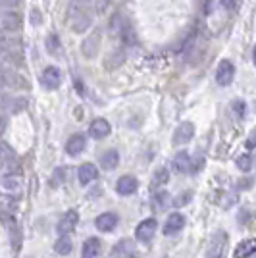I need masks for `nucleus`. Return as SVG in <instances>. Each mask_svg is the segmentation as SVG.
Masks as SVG:
<instances>
[{
  "label": "nucleus",
  "mask_w": 256,
  "mask_h": 258,
  "mask_svg": "<svg viewBox=\"0 0 256 258\" xmlns=\"http://www.w3.org/2000/svg\"><path fill=\"white\" fill-rule=\"evenodd\" d=\"M22 27V16L14 10H4L0 12V31L4 33H14L20 31Z\"/></svg>",
  "instance_id": "obj_3"
},
{
  "label": "nucleus",
  "mask_w": 256,
  "mask_h": 258,
  "mask_svg": "<svg viewBox=\"0 0 256 258\" xmlns=\"http://www.w3.org/2000/svg\"><path fill=\"white\" fill-rule=\"evenodd\" d=\"M41 20H43V16L39 14V10H33L31 12V23H33V25H39V23H41Z\"/></svg>",
  "instance_id": "obj_36"
},
{
  "label": "nucleus",
  "mask_w": 256,
  "mask_h": 258,
  "mask_svg": "<svg viewBox=\"0 0 256 258\" xmlns=\"http://www.w3.org/2000/svg\"><path fill=\"white\" fill-rule=\"evenodd\" d=\"M183 226H185V218H183V214L173 212V214L168 216V220H166V224H164V233H166V235H173V233L181 231Z\"/></svg>",
  "instance_id": "obj_17"
},
{
  "label": "nucleus",
  "mask_w": 256,
  "mask_h": 258,
  "mask_svg": "<svg viewBox=\"0 0 256 258\" xmlns=\"http://www.w3.org/2000/svg\"><path fill=\"white\" fill-rule=\"evenodd\" d=\"M256 250V239H248V241H243L239 247L235 248V258H246L250 252Z\"/></svg>",
  "instance_id": "obj_25"
},
{
  "label": "nucleus",
  "mask_w": 256,
  "mask_h": 258,
  "mask_svg": "<svg viewBox=\"0 0 256 258\" xmlns=\"http://www.w3.org/2000/svg\"><path fill=\"white\" fill-rule=\"evenodd\" d=\"M233 77H235L233 64H231L229 60H222L220 66H218V72H216V81H218V85H222V87L231 85Z\"/></svg>",
  "instance_id": "obj_9"
},
{
  "label": "nucleus",
  "mask_w": 256,
  "mask_h": 258,
  "mask_svg": "<svg viewBox=\"0 0 256 258\" xmlns=\"http://www.w3.org/2000/svg\"><path fill=\"white\" fill-rule=\"evenodd\" d=\"M93 4H95V14H104L114 4V0H93Z\"/></svg>",
  "instance_id": "obj_30"
},
{
  "label": "nucleus",
  "mask_w": 256,
  "mask_h": 258,
  "mask_svg": "<svg viewBox=\"0 0 256 258\" xmlns=\"http://www.w3.org/2000/svg\"><path fill=\"white\" fill-rule=\"evenodd\" d=\"M85 145H87V139L83 133H75L72 135L68 143H66V152L70 154V156H77V154H81V152L85 151Z\"/></svg>",
  "instance_id": "obj_13"
},
{
  "label": "nucleus",
  "mask_w": 256,
  "mask_h": 258,
  "mask_svg": "<svg viewBox=\"0 0 256 258\" xmlns=\"http://www.w3.org/2000/svg\"><path fill=\"white\" fill-rule=\"evenodd\" d=\"M114 258H133L135 256V243L131 239H121L116 247L112 248Z\"/></svg>",
  "instance_id": "obj_14"
},
{
  "label": "nucleus",
  "mask_w": 256,
  "mask_h": 258,
  "mask_svg": "<svg viewBox=\"0 0 256 258\" xmlns=\"http://www.w3.org/2000/svg\"><path fill=\"white\" fill-rule=\"evenodd\" d=\"M246 258H256V250H254V252H250V254H248Z\"/></svg>",
  "instance_id": "obj_43"
},
{
  "label": "nucleus",
  "mask_w": 256,
  "mask_h": 258,
  "mask_svg": "<svg viewBox=\"0 0 256 258\" xmlns=\"http://www.w3.org/2000/svg\"><path fill=\"white\" fill-rule=\"evenodd\" d=\"M77 222H79V214H77V210H68L64 216H62V220L58 222V233L60 235H68V233H72L77 226Z\"/></svg>",
  "instance_id": "obj_11"
},
{
  "label": "nucleus",
  "mask_w": 256,
  "mask_h": 258,
  "mask_svg": "<svg viewBox=\"0 0 256 258\" xmlns=\"http://www.w3.org/2000/svg\"><path fill=\"white\" fill-rule=\"evenodd\" d=\"M222 4H224V8H233V0H222Z\"/></svg>",
  "instance_id": "obj_42"
},
{
  "label": "nucleus",
  "mask_w": 256,
  "mask_h": 258,
  "mask_svg": "<svg viewBox=\"0 0 256 258\" xmlns=\"http://www.w3.org/2000/svg\"><path fill=\"white\" fill-rule=\"evenodd\" d=\"M170 206V193L166 191H158L152 197V208L154 210H166Z\"/></svg>",
  "instance_id": "obj_27"
},
{
  "label": "nucleus",
  "mask_w": 256,
  "mask_h": 258,
  "mask_svg": "<svg viewBox=\"0 0 256 258\" xmlns=\"http://www.w3.org/2000/svg\"><path fill=\"white\" fill-rule=\"evenodd\" d=\"M248 216H250V212H248V208H245V210H243V214H239V222H241V224H245L246 220H248Z\"/></svg>",
  "instance_id": "obj_40"
},
{
  "label": "nucleus",
  "mask_w": 256,
  "mask_h": 258,
  "mask_svg": "<svg viewBox=\"0 0 256 258\" xmlns=\"http://www.w3.org/2000/svg\"><path fill=\"white\" fill-rule=\"evenodd\" d=\"M156 229H158V222L154 218H147V220H143L139 226H137L135 237H137V241H141V243H149V241H152Z\"/></svg>",
  "instance_id": "obj_5"
},
{
  "label": "nucleus",
  "mask_w": 256,
  "mask_h": 258,
  "mask_svg": "<svg viewBox=\"0 0 256 258\" xmlns=\"http://www.w3.org/2000/svg\"><path fill=\"white\" fill-rule=\"evenodd\" d=\"M252 60H254V64H256V48H254V54H252Z\"/></svg>",
  "instance_id": "obj_44"
},
{
  "label": "nucleus",
  "mask_w": 256,
  "mask_h": 258,
  "mask_svg": "<svg viewBox=\"0 0 256 258\" xmlns=\"http://www.w3.org/2000/svg\"><path fill=\"white\" fill-rule=\"evenodd\" d=\"M77 177H79V183L81 185H89V183H93L98 177V170H96L95 164H83V166H79V170H77Z\"/></svg>",
  "instance_id": "obj_18"
},
{
  "label": "nucleus",
  "mask_w": 256,
  "mask_h": 258,
  "mask_svg": "<svg viewBox=\"0 0 256 258\" xmlns=\"http://www.w3.org/2000/svg\"><path fill=\"white\" fill-rule=\"evenodd\" d=\"M18 4H20V0H0V6H4V8H14Z\"/></svg>",
  "instance_id": "obj_37"
},
{
  "label": "nucleus",
  "mask_w": 256,
  "mask_h": 258,
  "mask_svg": "<svg viewBox=\"0 0 256 258\" xmlns=\"http://www.w3.org/2000/svg\"><path fill=\"white\" fill-rule=\"evenodd\" d=\"M231 110L235 112L237 118H243L246 112V104L243 102V100H233V102H231Z\"/></svg>",
  "instance_id": "obj_32"
},
{
  "label": "nucleus",
  "mask_w": 256,
  "mask_h": 258,
  "mask_svg": "<svg viewBox=\"0 0 256 258\" xmlns=\"http://www.w3.org/2000/svg\"><path fill=\"white\" fill-rule=\"evenodd\" d=\"M6 77H4V74H2V72H0V91H4V89H6Z\"/></svg>",
  "instance_id": "obj_41"
},
{
  "label": "nucleus",
  "mask_w": 256,
  "mask_h": 258,
  "mask_svg": "<svg viewBox=\"0 0 256 258\" xmlns=\"http://www.w3.org/2000/svg\"><path fill=\"white\" fill-rule=\"evenodd\" d=\"M168 179H170V172H168L166 168H158V170L154 172V175H152V179H150V191L162 189V187L168 183Z\"/></svg>",
  "instance_id": "obj_23"
},
{
  "label": "nucleus",
  "mask_w": 256,
  "mask_h": 258,
  "mask_svg": "<svg viewBox=\"0 0 256 258\" xmlns=\"http://www.w3.org/2000/svg\"><path fill=\"white\" fill-rule=\"evenodd\" d=\"M89 135H91L93 139H96V141L104 139V137H108V135H110V123H108L104 118L95 119V121L91 123V127H89Z\"/></svg>",
  "instance_id": "obj_15"
},
{
  "label": "nucleus",
  "mask_w": 256,
  "mask_h": 258,
  "mask_svg": "<svg viewBox=\"0 0 256 258\" xmlns=\"http://www.w3.org/2000/svg\"><path fill=\"white\" fill-rule=\"evenodd\" d=\"M23 187L22 173H4L0 177V189L6 193H20Z\"/></svg>",
  "instance_id": "obj_8"
},
{
  "label": "nucleus",
  "mask_w": 256,
  "mask_h": 258,
  "mask_svg": "<svg viewBox=\"0 0 256 258\" xmlns=\"http://www.w3.org/2000/svg\"><path fill=\"white\" fill-rule=\"evenodd\" d=\"M246 149L248 151H252V149H256V127L250 131V135H248V139H246Z\"/></svg>",
  "instance_id": "obj_34"
},
{
  "label": "nucleus",
  "mask_w": 256,
  "mask_h": 258,
  "mask_svg": "<svg viewBox=\"0 0 256 258\" xmlns=\"http://www.w3.org/2000/svg\"><path fill=\"white\" fill-rule=\"evenodd\" d=\"M225 248H227V235L224 231H218V233H214L212 241L208 245L206 258H224Z\"/></svg>",
  "instance_id": "obj_4"
},
{
  "label": "nucleus",
  "mask_w": 256,
  "mask_h": 258,
  "mask_svg": "<svg viewBox=\"0 0 256 258\" xmlns=\"http://www.w3.org/2000/svg\"><path fill=\"white\" fill-rule=\"evenodd\" d=\"M117 164H119V154H117V151H114V149H110V151H106L102 156H100V166H102V170H114Z\"/></svg>",
  "instance_id": "obj_24"
},
{
  "label": "nucleus",
  "mask_w": 256,
  "mask_h": 258,
  "mask_svg": "<svg viewBox=\"0 0 256 258\" xmlns=\"http://www.w3.org/2000/svg\"><path fill=\"white\" fill-rule=\"evenodd\" d=\"M195 137V125L191 121H183L175 127L173 133V145H185Z\"/></svg>",
  "instance_id": "obj_12"
},
{
  "label": "nucleus",
  "mask_w": 256,
  "mask_h": 258,
  "mask_svg": "<svg viewBox=\"0 0 256 258\" xmlns=\"http://www.w3.org/2000/svg\"><path fill=\"white\" fill-rule=\"evenodd\" d=\"M2 74L6 77V85L8 87H14V89H27V79L20 74H16V72H12V70H2Z\"/></svg>",
  "instance_id": "obj_21"
},
{
  "label": "nucleus",
  "mask_w": 256,
  "mask_h": 258,
  "mask_svg": "<svg viewBox=\"0 0 256 258\" xmlns=\"http://www.w3.org/2000/svg\"><path fill=\"white\" fill-rule=\"evenodd\" d=\"M46 48H48L50 54H58L60 43H58V37H56V35H48V39H46Z\"/></svg>",
  "instance_id": "obj_31"
},
{
  "label": "nucleus",
  "mask_w": 256,
  "mask_h": 258,
  "mask_svg": "<svg viewBox=\"0 0 256 258\" xmlns=\"http://www.w3.org/2000/svg\"><path fill=\"white\" fill-rule=\"evenodd\" d=\"M93 18H95L93 0H70L68 23L75 33H85L93 25Z\"/></svg>",
  "instance_id": "obj_1"
},
{
  "label": "nucleus",
  "mask_w": 256,
  "mask_h": 258,
  "mask_svg": "<svg viewBox=\"0 0 256 258\" xmlns=\"http://www.w3.org/2000/svg\"><path fill=\"white\" fill-rule=\"evenodd\" d=\"M72 248H74V243H72V239H70L68 235H62L56 243H54V250H56L58 254H62V256L70 254Z\"/></svg>",
  "instance_id": "obj_26"
},
{
  "label": "nucleus",
  "mask_w": 256,
  "mask_h": 258,
  "mask_svg": "<svg viewBox=\"0 0 256 258\" xmlns=\"http://www.w3.org/2000/svg\"><path fill=\"white\" fill-rule=\"evenodd\" d=\"M0 72H2V66H0Z\"/></svg>",
  "instance_id": "obj_45"
},
{
  "label": "nucleus",
  "mask_w": 256,
  "mask_h": 258,
  "mask_svg": "<svg viewBox=\"0 0 256 258\" xmlns=\"http://www.w3.org/2000/svg\"><path fill=\"white\" fill-rule=\"evenodd\" d=\"M250 185H252V179H250V177H246L245 181H239V189H248Z\"/></svg>",
  "instance_id": "obj_39"
},
{
  "label": "nucleus",
  "mask_w": 256,
  "mask_h": 258,
  "mask_svg": "<svg viewBox=\"0 0 256 258\" xmlns=\"http://www.w3.org/2000/svg\"><path fill=\"white\" fill-rule=\"evenodd\" d=\"M173 170L177 173H187L191 172V158L185 151H179L173 158Z\"/></svg>",
  "instance_id": "obj_22"
},
{
  "label": "nucleus",
  "mask_w": 256,
  "mask_h": 258,
  "mask_svg": "<svg viewBox=\"0 0 256 258\" xmlns=\"http://www.w3.org/2000/svg\"><path fill=\"white\" fill-rule=\"evenodd\" d=\"M137 187H139V183H137V179H135L133 175H123V177H119L116 183V191L119 195H123V197L133 195L137 191Z\"/></svg>",
  "instance_id": "obj_16"
},
{
  "label": "nucleus",
  "mask_w": 256,
  "mask_h": 258,
  "mask_svg": "<svg viewBox=\"0 0 256 258\" xmlns=\"http://www.w3.org/2000/svg\"><path fill=\"white\" fill-rule=\"evenodd\" d=\"M23 108H27V98H14L10 95H2L0 93V112H10L18 114Z\"/></svg>",
  "instance_id": "obj_6"
},
{
  "label": "nucleus",
  "mask_w": 256,
  "mask_h": 258,
  "mask_svg": "<svg viewBox=\"0 0 256 258\" xmlns=\"http://www.w3.org/2000/svg\"><path fill=\"white\" fill-rule=\"evenodd\" d=\"M41 81H43L44 89L54 91V89H58L60 83H62V74H60V70H58V68L48 66V68L43 72V76H41Z\"/></svg>",
  "instance_id": "obj_10"
},
{
  "label": "nucleus",
  "mask_w": 256,
  "mask_h": 258,
  "mask_svg": "<svg viewBox=\"0 0 256 258\" xmlns=\"http://www.w3.org/2000/svg\"><path fill=\"white\" fill-rule=\"evenodd\" d=\"M0 220L6 224V229H8V233H10V241H12L14 250H18V248L22 247V231H20L18 222H16L10 214H2L0 216Z\"/></svg>",
  "instance_id": "obj_7"
},
{
  "label": "nucleus",
  "mask_w": 256,
  "mask_h": 258,
  "mask_svg": "<svg viewBox=\"0 0 256 258\" xmlns=\"http://www.w3.org/2000/svg\"><path fill=\"white\" fill-rule=\"evenodd\" d=\"M191 197H193L191 191H187V193H183V197H177V199L173 201V206H175V208H179V206L187 205V203L191 201Z\"/></svg>",
  "instance_id": "obj_33"
},
{
  "label": "nucleus",
  "mask_w": 256,
  "mask_h": 258,
  "mask_svg": "<svg viewBox=\"0 0 256 258\" xmlns=\"http://www.w3.org/2000/svg\"><path fill=\"white\" fill-rule=\"evenodd\" d=\"M98 254H100V241L96 237H89L81 248V258H96Z\"/></svg>",
  "instance_id": "obj_20"
},
{
  "label": "nucleus",
  "mask_w": 256,
  "mask_h": 258,
  "mask_svg": "<svg viewBox=\"0 0 256 258\" xmlns=\"http://www.w3.org/2000/svg\"><path fill=\"white\" fill-rule=\"evenodd\" d=\"M95 226L98 231H112L114 227L117 226V216L114 214V212H104V214H100L98 218H96Z\"/></svg>",
  "instance_id": "obj_19"
},
{
  "label": "nucleus",
  "mask_w": 256,
  "mask_h": 258,
  "mask_svg": "<svg viewBox=\"0 0 256 258\" xmlns=\"http://www.w3.org/2000/svg\"><path fill=\"white\" fill-rule=\"evenodd\" d=\"M64 179H66V170L64 168H56L52 173V181H50V185H52V187H60V185L64 183Z\"/></svg>",
  "instance_id": "obj_29"
},
{
  "label": "nucleus",
  "mask_w": 256,
  "mask_h": 258,
  "mask_svg": "<svg viewBox=\"0 0 256 258\" xmlns=\"http://www.w3.org/2000/svg\"><path fill=\"white\" fill-rule=\"evenodd\" d=\"M89 41H91L93 44L98 43V33H95V35H93ZM83 54H85V56H93V50H89V46H87V44H83Z\"/></svg>",
  "instance_id": "obj_35"
},
{
  "label": "nucleus",
  "mask_w": 256,
  "mask_h": 258,
  "mask_svg": "<svg viewBox=\"0 0 256 258\" xmlns=\"http://www.w3.org/2000/svg\"><path fill=\"white\" fill-rule=\"evenodd\" d=\"M237 168H239L241 172H248V170L252 168V156H250V154H241V156L237 158Z\"/></svg>",
  "instance_id": "obj_28"
},
{
  "label": "nucleus",
  "mask_w": 256,
  "mask_h": 258,
  "mask_svg": "<svg viewBox=\"0 0 256 258\" xmlns=\"http://www.w3.org/2000/svg\"><path fill=\"white\" fill-rule=\"evenodd\" d=\"M6 127H8V119L4 118V116H0V137L4 135V131H6Z\"/></svg>",
  "instance_id": "obj_38"
},
{
  "label": "nucleus",
  "mask_w": 256,
  "mask_h": 258,
  "mask_svg": "<svg viewBox=\"0 0 256 258\" xmlns=\"http://www.w3.org/2000/svg\"><path fill=\"white\" fill-rule=\"evenodd\" d=\"M0 168H4L6 173H20L18 156L8 143H0Z\"/></svg>",
  "instance_id": "obj_2"
}]
</instances>
